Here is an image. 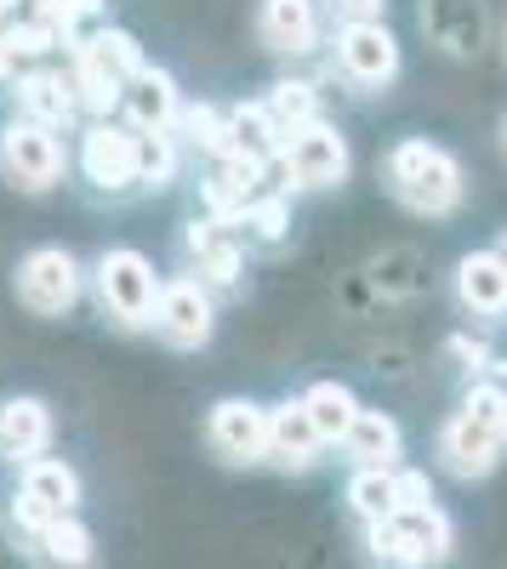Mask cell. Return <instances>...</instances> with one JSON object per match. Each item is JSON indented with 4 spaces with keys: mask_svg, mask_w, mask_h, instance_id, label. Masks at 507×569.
Here are the masks:
<instances>
[{
    "mask_svg": "<svg viewBox=\"0 0 507 569\" xmlns=\"http://www.w3.org/2000/svg\"><path fill=\"white\" fill-rule=\"evenodd\" d=\"M46 445H52V410H46V399H34V393L0 399V456L12 467H29L46 456Z\"/></svg>",
    "mask_w": 507,
    "mask_h": 569,
    "instance_id": "obj_20",
    "label": "cell"
},
{
    "mask_svg": "<svg viewBox=\"0 0 507 569\" xmlns=\"http://www.w3.org/2000/svg\"><path fill=\"white\" fill-rule=\"evenodd\" d=\"M155 337L177 353H195L217 337V302L211 291L195 279V273H182L171 284H160V302H155Z\"/></svg>",
    "mask_w": 507,
    "mask_h": 569,
    "instance_id": "obj_10",
    "label": "cell"
},
{
    "mask_svg": "<svg viewBox=\"0 0 507 569\" xmlns=\"http://www.w3.org/2000/svg\"><path fill=\"white\" fill-rule=\"evenodd\" d=\"M501 154H507V114H501Z\"/></svg>",
    "mask_w": 507,
    "mask_h": 569,
    "instance_id": "obj_36",
    "label": "cell"
},
{
    "mask_svg": "<svg viewBox=\"0 0 507 569\" xmlns=\"http://www.w3.org/2000/svg\"><path fill=\"white\" fill-rule=\"evenodd\" d=\"M337 69L359 86V91H382L399 80L405 69V52L388 23H342L337 34Z\"/></svg>",
    "mask_w": 507,
    "mask_h": 569,
    "instance_id": "obj_12",
    "label": "cell"
},
{
    "mask_svg": "<svg viewBox=\"0 0 507 569\" xmlns=\"http://www.w3.org/2000/svg\"><path fill=\"white\" fill-rule=\"evenodd\" d=\"M18 302L29 308V313H40V319H58V313H69L74 302H80V291H86V273H80V262H74V251H63V246H34L23 262H18Z\"/></svg>",
    "mask_w": 507,
    "mask_h": 569,
    "instance_id": "obj_8",
    "label": "cell"
},
{
    "mask_svg": "<svg viewBox=\"0 0 507 569\" xmlns=\"http://www.w3.org/2000/svg\"><path fill=\"white\" fill-rule=\"evenodd\" d=\"M422 34L450 58H474L485 52L490 23H485L479 0H422Z\"/></svg>",
    "mask_w": 507,
    "mask_h": 569,
    "instance_id": "obj_19",
    "label": "cell"
},
{
    "mask_svg": "<svg viewBox=\"0 0 507 569\" xmlns=\"http://www.w3.org/2000/svg\"><path fill=\"white\" fill-rule=\"evenodd\" d=\"M206 439L228 467H257L268 461V410L251 399H217L206 416Z\"/></svg>",
    "mask_w": 507,
    "mask_h": 569,
    "instance_id": "obj_13",
    "label": "cell"
},
{
    "mask_svg": "<svg viewBox=\"0 0 507 569\" xmlns=\"http://www.w3.org/2000/svg\"><path fill=\"white\" fill-rule=\"evenodd\" d=\"M348 507L359 525H382L399 512V472L394 467H359L348 479Z\"/></svg>",
    "mask_w": 507,
    "mask_h": 569,
    "instance_id": "obj_27",
    "label": "cell"
},
{
    "mask_svg": "<svg viewBox=\"0 0 507 569\" xmlns=\"http://www.w3.org/2000/svg\"><path fill=\"white\" fill-rule=\"evenodd\" d=\"M177 131H182V142H189V149H200V154H211V160L228 154V109H217V103L182 109V114H177Z\"/></svg>",
    "mask_w": 507,
    "mask_h": 569,
    "instance_id": "obj_30",
    "label": "cell"
},
{
    "mask_svg": "<svg viewBox=\"0 0 507 569\" xmlns=\"http://www.w3.org/2000/svg\"><path fill=\"white\" fill-rule=\"evenodd\" d=\"M257 40L274 58H308L319 40V0H257Z\"/></svg>",
    "mask_w": 507,
    "mask_h": 569,
    "instance_id": "obj_15",
    "label": "cell"
},
{
    "mask_svg": "<svg viewBox=\"0 0 507 569\" xmlns=\"http://www.w3.org/2000/svg\"><path fill=\"white\" fill-rule=\"evenodd\" d=\"M80 177L98 194H126L137 188V131L126 120H91L80 137Z\"/></svg>",
    "mask_w": 507,
    "mask_h": 569,
    "instance_id": "obj_11",
    "label": "cell"
},
{
    "mask_svg": "<svg viewBox=\"0 0 507 569\" xmlns=\"http://www.w3.org/2000/svg\"><path fill=\"white\" fill-rule=\"evenodd\" d=\"M120 114H126V126H131L137 137H143V131H171L177 114H182L177 80H171L166 69L143 63V69L126 80V91H120Z\"/></svg>",
    "mask_w": 507,
    "mask_h": 569,
    "instance_id": "obj_18",
    "label": "cell"
},
{
    "mask_svg": "<svg viewBox=\"0 0 507 569\" xmlns=\"http://www.w3.org/2000/svg\"><path fill=\"white\" fill-rule=\"evenodd\" d=\"M262 109L274 114V126L291 137V131H302V126L319 120V91H314L308 80H274V91L262 98Z\"/></svg>",
    "mask_w": 507,
    "mask_h": 569,
    "instance_id": "obj_29",
    "label": "cell"
},
{
    "mask_svg": "<svg viewBox=\"0 0 507 569\" xmlns=\"http://www.w3.org/2000/svg\"><path fill=\"white\" fill-rule=\"evenodd\" d=\"M91 279H98V302L103 313L120 325V330H143L155 325V302H160V273L143 251L131 246H115L98 257V268H91Z\"/></svg>",
    "mask_w": 507,
    "mask_h": 569,
    "instance_id": "obj_6",
    "label": "cell"
},
{
    "mask_svg": "<svg viewBox=\"0 0 507 569\" xmlns=\"http://www.w3.org/2000/svg\"><path fill=\"white\" fill-rule=\"evenodd\" d=\"M274 171H280V182H274L280 194H319V188H342L348 182L354 149H348V137L331 120H314V126L286 137Z\"/></svg>",
    "mask_w": 507,
    "mask_h": 569,
    "instance_id": "obj_5",
    "label": "cell"
},
{
    "mask_svg": "<svg viewBox=\"0 0 507 569\" xmlns=\"http://www.w3.org/2000/svg\"><path fill=\"white\" fill-rule=\"evenodd\" d=\"M456 302H463V313L479 319V325L507 319V268H501L496 251H468L456 262Z\"/></svg>",
    "mask_w": 507,
    "mask_h": 569,
    "instance_id": "obj_21",
    "label": "cell"
},
{
    "mask_svg": "<svg viewBox=\"0 0 507 569\" xmlns=\"http://www.w3.org/2000/svg\"><path fill=\"white\" fill-rule=\"evenodd\" d=\"M319 456H326V439L314 433L308 410L297 399L274 405L268 410V461L286 467V472H308V467H319Z\"/></svg>",
    "mask_w": 507,
    "mask_h": 569,
    "instance_id": "obj_22",
    "label": "cell"
},
{
    "mask_svg": "<svg viewBox=\"0 0 507 569\" xmlns=\"http://www.w3.org/2000/svg\"><path fill=\"white\" fill-rule=\"evenodd\" d=\"M382 182L410 217H450V211H463V194H468L463 160L445 142H428V137L394 142L382 160Z\"/></svg>",
    "mask_w": 507,
    "mask_h": 569,
    "instance_id": "obj_1",
    "label": "cell"
},
{
    "mask_svg": "<svg viewBox=\"0 0 507 569\" xmlns=\"http://www.w3.org/2000/svg\"><path fill=\"white\" fill-rule=\"evenodd\" d=\"M262 194H274V182H268V166L257 160H240V154H222L211 160V177H206V206L217 222L235 228V217H246Z\"/></svg>",
    "mask_w": 507,
    "mask_h": 569,
    "instance_id": "obj_16",
    "label": "cell"
},
{
    "mask_svg": "<svg viewBox=\"0 0 507 569\" xmlns=\"http://www.w3.org/2000/svg\"><path fill=\"white\" fill-rule=\"evenodd\" d=\"M501 58H507V29H501Z\"/></svg>",
    "mask_w": 507,
    "mask_h": 569,
    "instance_id": "obj_37",
    "label": "cell"
},
{
    "mask_svg": "<svg viewBox=\"0 0 507 569\" xmlns=\"http://www.w3.org/2000/svg\"><path fill=\"white\" fill-rule=\"evenodd\" d=\"M297 405L308 410L314 433L326 439V445H342V433H348L354 416H359V399H354V388H348V382H314Z\"/></svg>",
    "mask_w": 507,
    "mask_h": 569,
    "instance_id": "obj_26",
    "label": "cell"
},
{
    "mask_svg": "<svg viewBox=\"0 0 507 569\" xmlns=\"http://www.w3.org/2000/svg\"><path fill=\"white\" fill-rule=\"evenodd\" d=\"M29 558L40 569H98V536L69 512V518H52L40 536H29Z\"/></svg>",
    "mask_w": 507,
    "mask_h": 569,
    "instance_id": "obj_23",
    "label": "cell"
},
{
    "mask_svg": "<svg viewBox=\"0 0 507 569\" xmlns=\"http://www.w3.org/2000/svg\"><path fill=\"white\" fill-rule=\"evenodd\" d=\"M189 257H195V279L206 291H235L240 273H246V246L240 233L206 217V222H189Z\"/></svg>",
    "mask_w": 507,
    "mask_h": 569,
    "instance_id": "obj_14",
    "label": "cell"
},
{
    "mask_svg": "<svg viewBox=\"0 0 507 569\" xmlns=\"http://www.w3.org/2000/svg\"><path fill=\"white\" fill-rule=\"evenodd\" d=\"M177 137L171 131H143L137 137V188H166L177 177Z\"/></svg>",
    "mask_w": 507,
    "mask_h": 569,
    "instance_id": "obj_31",
    "label": "cell"
},
{
    "mask_svg": "<svg viewBox=\"0 0 507 569\" xmlns=\"http://www.w3.org/2000/svg\"><path fill=\"white\" fill-rule=\"evenodd\" d=\"M235 233L240 246H257V251H280L286 233H291V200L274 188V194H262L246 217H235Z\"/></svg>",
    "mask_w": 507,
    "mask_h": 569,
    "instance_id": "obj_28",
    "label": "cell"
},
{
    "mask_svg": "<svg viewBox=\"0 0 507 569\" xmlns=\"http://www.w3.org/2000/svg\"><path fill=\"white\" fill-rule=\"evenodd\" d=\"M80 507V472L58 456H40L23 467V485L12 496V525L23 536H40L52 518H69Z\"/></svg>",
    "mask_w": 507,
    "mask_h": 569,
    "instance_id": "obj_9",
    "label": "cell"
},
{
    "mask_svg": "<svg viewBox=\"0 0 507 569\" xmlns=\"http://www.w3.org/2000/svg\"><path fill=\"white\" fill-rule=\"evenodd\" d=\"M501 450H507V393L496 382H468L463 405L439 427V467L456 479H485V472H496Z\"/></svg>",
    "mask_w": 507,
    "mask_h": 569,
    "instance_id": "obj_2",
    "label": "cell"
},
{
    "mask_svg": "<svg viewBox=\"0 0 507 569\" xmlns=\"http://www.w3.org/2000/svg\"><path fill=\"white\" fill-rule=\"evenodd\" d=\"M69 154L58 131H46L34 120H7L0 126V177H7L12 188H23V194H46L58 177H63Z\"/></svg>",
    "mask_w": 507,
    "mask_h": 569,
    "instance_id": "obj_7",
    "label": "cell"
},
{
    "mask_svg": "<svg viewBox=\"0 0 507 569\" xmlns=\"http://www.w3.org/2000/svg\"><path fill=\"white\" fill-rule=\"evenodd\" d=\"M450 359H468L463 370H485V365H490V353H485L479 342H468V337H456V342H450Z\"/></svg>",
    "mask_w": 507,
    "mask_h": 569,
    "instance_id": "obj_34",
    "label": "cell"
},
{
    "mask_svg": "<svg viewBox=\"0 0 507 569\" xmlns=\"http://www.w3.org/2000/svg\"><path fill=\"white\" fill-rule=\"evenodd\" d=\"M280 149H286V131L274 126V114L262 103H235V109H228V154L274 166Z\"/></svg>",
    "mask_w": 507,
    "mask_h": 569,
    "instance_id": "obj_24",
    "label": "cell"
},
{
    "mask_svg": "<svg viewBox=\"0 0 507 569\" xmlns=\"http://www.w3.org/2000/svg\"><path fill=\"white\" fill-rule=\"evenodd\" d=\"M143 63H149V58H143V46H137V34H126V29H115V23H103L98 34H86V40L74 46V69H69L74 98H80V114L109 120V114L120 109L126 80L143 69Z\"/></svg>",
    "mask_w": 507,
    "mask_h": 569,
    "instance_id": "obj_3",
    "label": "cell"
},
{
    "mask_svg": "<svg viewBox=\"0 0 507 569\" xmlns=\"http://www.w3.org/2000/svg\"><path fill=\"white\" fill-rule=\"evenodd\" d=\"M365 541H371V558L394 569H439L456 547V525L445 507H399L382 525H365Z\"/></svg>",
    "mask_w": 507,
    "mask_h": 569,
    "instance_id": "obj_4",
    "label": "cell"
},
{
    "mask_svg": "<svg viewBox=\"0 0 507 569\" xmlns=\"http://www.w3.org/2000/svg\"><path fill=\"white\" fill-rule=\"evenodd\" d=\"M342 450H348V461H354V467H394V461H399V450H405L399 421H394L388 410H365V405H359L354 427L342 433Z\"/></svg>",
    "mask_w": 507,
    "mask_h": 569,
    "instance_id": "obj_25",
    "label": "cell"
},
{
    "mask_svg": "<svg viewBox=\"0 0 507 569\" xmlns=\"http://www.w3.org/2000/svg\"><path fill=\"white\" fill-rule=\"evenodd\" d=\"M394 472H399V507H434L428 472H417V467H394Z\"/></svg>",
    "mask_w": 507,
    "mask_h": 569,
    "instance_id": "obj_32",
    "label": "cell"
},
{
    "mask_svg": "<svg viewBox=\"0 0 507 569\" xmlns=\"http://www.w3.org/2000/svg\"><path fill=\"white\" fill-rule=\"evenodd\" d=\"M12 98H18V120H34L46 131H63V126L80 120L74 80L63 69H23L18 86H12Z\"/></svg>",
    "mask_w": 507,
    "mask_h": 569,
    "instance_id": "obj_17",
    "label": "cell"
},
{
    "mask_svg": "<svg viewBox=\"0 0 507 569\" xmlns=\"http://www.w3.org/2000/svg\"><path fill=\"white\" fill-rule=\"evenodd\" d=\"M496 257H501V268H507V228H501V246H496Z\"/></svg>",
    "mask_w": 507,
    "mask_h": 569,
    "instance_id": "obj_35",
    "label": "cell"
},
{
    "mask_svg": "<svg viewBox=\"0 0 507 569\" xmlns=\"http://www.w3.org/2000/svg\"><path fill=\"white\" fill-rule=\"evenodd\" d=\"M326 7H331L342 23H382L388 0H326Z\"/></svg>",
    "mask_w": 507,
    "mask_h": 569,
    "instance_id": "obj_33",
    "label": "cell"
}]
</instances>
